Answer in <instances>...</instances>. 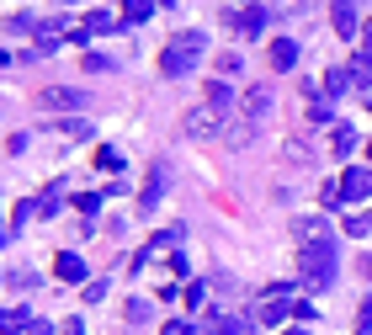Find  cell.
Returning <instances> with one entry per match:
<instances>
[{
  "label": "cell",
  "mask_w": 372,
  "mask_h": 335,
  "mask_svg": "<svg viewBox=\"0 0 372 335\" xmlns=\"http://www.w3.org/2000/svg\"><path fill=\"white\" fill-rule=\"evenodd\" d=\"M203 48H207V37H203V32H181V37H170V48L160 53V75H165V80H181V75H192V70H197V59H203Z\"/></svg>",
  "instance_id": "6da1fadb"
},
{
  "label": "cell",
  "mask_w": 372,
  "mask_h": 335,
  "mask_svg": "<svg viewBox=\"0 0 372 335\" xmlns=\"http://www.w3.org/2000/svg\"><path fill=\"white\" fill-rule=\"evenodd\" d=\"M335 245H309V251H298V277L309 293H324V287L335 282Z\"/></svg>",
  "instance_id": "7a4b0ae2"
},
{
  "label": "cell",
  "mask_w": 372,
  "mask_h": 335,
  "mask_svg": "<svg viewBox=\"0 0 372 335\" xmlns=\"http://www.w3.org/2000/svg\"><path fill=\"white\" fill-rule=\"evenodd\" d=\"M165 181H170V165H149V181H144V191H139V213H155V208H160Z\"/></svg>",
  "instance_id": "3957f363"
},
{
  "label": "cell",
  "mask_w": 372,
  "mask_h": 335,
  "mask_svg": "<svg viewBox=\"0 0 372 335\" xmlns=\"http://www.w3.org/2000/svg\"><path fill=\"white\" fill-rule=\"evenodd\" d=\"M340 197H372V165H351L340 176Z\"/></svg>",
  "instance_id": "277c9868"
},
{
  "label": "cell",
  "mask_w": 372,
  "mask_h": 335,
  "mask_svg": "<svg viewBox=\"0 0 372 335\" xmlns=\"http://www.w3.org/2000/svg\"><path fill=\"white\" fill-rule=\"evenodd\" d=\"M43 107H59V112L85 107V91H75V85H49V91H43Z\"/></svg>",
  "instance_id": "5b68a950"
},
{
  "label": "cell",
  "mask_w": 372,
  "mask_h": 335,
  "mask_svg": "<svg viewBox=\"0 0 372 335\" xmlns=\"http://www.w3.org/2000/svg\"><path fill=\"white\" fill-rule=\"evenodd\" d=\"M298 239L303 245H335V234H330L324 218H298Z\"/></svg>",
  "instance_id": "8992f818"
},
{
  "label": "cell",
  "mask_w": 372,
  "mask_h": 335,
  "mask_svg": "<svg viewBox=\"0 0 372 335\" xmlns=\"http://www.w3.org/2000/svg\"><path fill=\"white\" fill-rule=\"evenodd\" d=\"M186 133H192V139H218V112L213 107L192 112V118H186Z\"/></svg>",
  "instance_id": "52a82bcc"
},
{
  "label": "cell",
  "mask_w": 372,
  "mask_h": 335,
  "mask_svg": "<svg viewBox=\"0 0 372 335\" xmlns=\"http://www.w3.org/2000/svg\"><path fill=\"white\" fill-rule=\"evenodd\" d=\"M96 32H112V16L107 11H85V22L75 27V43L85 48V37H96Z\"/></svg>",
  "instance_id": "ba28073f"
},
{
  "label": "cell",
  "mask_w": 372,
  "mask_h": 335,
  "mask_svg": "<svg viewBox=\"0 0 372 335\" xmlns=\"http://www.w3.org/2000/svg\"><path fill=\"white\" fill-rule=\"evenodd\" d=\"M293 64H298V43L293 37H276L271 43V70H293Z\"/></svg>",
  "instance_id": "9c48e42d"
},
{
  "label": "cell",
  "mask_w": 372,
  "mask_h": 335,
  "mask_svg": "<svg viewBox=\"0 0 372 335\" xmlns=\"http://www.w3.org/2000/svg\"><path fill=\"white\" fill-rule=\"evenodd\" d=\"M245 112L261 122L266 112H271V91H266V85H250V91H245Z\"/></svg>",
  "instance_id": "30bf717a"
},
{
  "label": "cell",
  "mask_w": 372,
  "mask_h": 335,
  "mask_svg": "<svg viewBox=\"0 0 372 335\" xmlns=\"http://www.w3.org/2000/svg\"><path fill=\"white\" fill-rule=\"evenodd\" d=\"M330 22H335V32H340V37H351V32H357V11H351V0H335Z\"/></svg>",
  "instance_id": "8fae6325"
},
{
  "label": "cell",
  "mask_w": 372,
  "mask_h": 335,
  "mask_svg": "<svg viewBox=\"0 0 372 335\" xmlns=\"http://www.w3.org/2000/svg\"><path fill=\"white\" fill-rule=\"evenodd\" d=\"M229 101H234V91H229L224 80H207V107H213V112H229Z\"/></svg>",
  "instance_id": "7c38bea8"
},
{
  "label": "cell",
  "mask_w": 372,
  "mask_h": 335,
  "mask_svg": "<svg viewBox=\"0 0 372 335\" xmlns=\"http://www.w3.org/2000/svg\"><path fill=\"white\" fill-rule=\"evenodd\" d=\"M53 272H59L64 282H80V277H85V261H80V255H59V266H53Z\"/></svg>",
  "instance_id": "4fadbf2b"
},
{
  "label": "cell",
  "mask_w": 372,
  "mask_h": 335,
  "mask_svg": "<svg viewBox=\"0 0 372 335\" xmlns=\"http://www.w3.org/2000/svg\"><path fill=\"white\" fill-rule=\"evenodd\" d=\"M149 11H155L149 0H128V6H122V22H128V27H139V22H149Z\"/></svg>",
  "instance_id": "5bb4252c"
},
{
  "label": "cell",
  "mask_w": 372,
  "mask_h": 335,
  "mask_svg": "<svg viewBox=\"0 0 372 335\" xmlns=\"http://www.w3.org/2000/svg\"><path fill=\"white\" fill-rule=\"evenodd\" d=\"M255 128H261V122H255V118H245L240 128H229V144H234V149H245V144L255 139Z\"/></svg>",
  "instance_id": "9a60e30c"
},
{
  "label": "cell",
  "mask_w": 372,
  "mask_h": 335,
  "mask_svg": "<svg viewBox=\"0 0 372 335\" xmlns=\"http://www.w3.org/2000/svg\"><path fill=\"white\" fill-rule=\"evenodd\" d=\"M261 320H266V324L288 320V303H282V298H266V303H261Z\"/></svg>",
  "instance_id": "2e32d148"
},
{
  "label": "cell",
  "mask_w": 372,
  "mask_h": 335,
  "mask_svg": "<svg viewBox=\"0 0 372 335\" xmlns=\"http://www.w3.org/2000/svg\"><path fill=\"white\" fill-rule=\"evenodd\" d=\"M357 128H335V155H351V149H357Z\"/></svg>",
  "instance_id": "e0dca14e"
},
{
  "label": "cell",
  "mask_w": 372,
  "mask_h": 335,
  "mask_svg": "<svg viewBox=\"0 0 372 335\" xmlns=\"http://www.w3.org/2000/svg\"><path fill=\"white\" fill-rule=\"evenodd\" d=\"M261 27H266V11H261V6H255V11H245V16H240V32H261Z\"/></svg>",
  "instance_id": "ac0fdd59"
},
{
  "label": "cell",
  "mask_w": 372,
  "mask_h": 335,
  "mask_svg": "<svg viewBox=\"0 0 372 335\" xmlns=\"http://www.w3.org/2000/svg\"><path fill=\"white\" fill-rule=\"evenodd\" d=\"M324 80H330V96H340V91H346V85H351V70H330V75H324Z\"/></svg>",
  "instance_id": "d6986e66"
},
{
  "label": "cell",
  "mask_w": 372,
  "mask_h": 335,
  "mask_svg": "<svg viewBox=\"0 0 372 335\" xmlns=\"http://www.w3.org/2000/svg\"><path fill=\"white\" fill-rule=\"evenodd\" d=\"M85 70H91V75H107L112 59H107V53H85Z\"/></svg>",
  "instance_id": "ffe728a7"
},
{
  "label": "cell",
  "mask_w": 372,
  "mask_h": 335,
  "mask_svg": "<svg viewBox=\"0 0 372 335\" xmlns=\"http://www.w3.org/2000/svg\"><path fill=\"white\" fill-rule=\"evenodd\" d=\"M64 133H70V139H91V122H85V118H70V122H64Z\"/></svg>",
  "instance_id": "44dd1931"
},
{
  "label": "cell",
  "mask_w": 372,
  "mask_h": 335,
  "mask_svg": "<svg viewBox=\"0 0 372 335\" xmlns=\"http://www.w3.org/2000/svg\"><path fill=\"white\" fill-rule=\"evenodd\" d=\"M144 320H149V303L133 298V303H128V324H144Z\"/></svg>",
  "instance_id": "7402d4cb"
},
{
  "label": "cell",
  "mask_w": 372,
  "mask_h": 335,
  "mask_svg": "<svg viewBox=\"0 0 372 335\" xmlns=\"http://www.w3.org/2000/svg\"><path fill=\"white\" fill-rule=\"evenodd\" d=\"M372 229V213H357V218H346V234H367Z\"/></svg>",
  "instance_id": "603a6c76"
},
{
  "label": "cell",
  "mask_w": 372,
  "mask_h": 335,
  "mask_svg": "<svg viewBox=\"0 0 372 335\" xmlns=\"http://www.w3.org/2000/svg\"><path fill=\"white\" fill-rule=\"evenodd\" d=\"M75 208H80L85 224H91V218H96V208H101V197H75Z\"/></svg>",
  "instance_id": "cb8c5ba5"
},
{
  "label": "cell",
  "mask_w": 372,
  "mask_h": 335,
  "mask_svg": "<svg viewBox=\"0 0 372 335\" xmlns=\"http://www.w3.org/2000/svg\"><path fill=\"white\" fill-rule=\"evenodd\" d=\"M357 70L367 75V85H372V43H367V48H361V53H357Z\"/></svg>",
  "instance_id": "d4e9b609"
},
{
  "label": "cell",
  "mask_w": 372,
  "mask_h": 335,
  "mask_svg": "<svg viewBox=\"0 0 372 335\" xmlns=\"http://www.w3.org/2000/svg\"><path fill=\"white\" fill-rule=\"evenodd\" d=\"M218 70H224V75H240V53H218Z\"/></svg>",
  "instance_id": "484cf974"
},
{
  "label": "cell",
  "mask_w": 372,
  "mask_h": 335,
  "mask_svg": "<svg viewBox=\"0 0 372 335\" xmlns=\"http://www.w3.org/2000/svg\"><path fill=\"white\" fill-rule=\"evenodd\" d=\"M96 165H101V170H117L122 160H117V149H101V155H96Z\"/></svg>",
  "instance_id": "4316f807"
},
{
  "label": "cell",
  "mask_w": 372,
  "mask_h": 335,
  "mask_svg": "<svg viewBox=\"0 0 372 335\" xmlns=\"http://www.w3.org/2000/svg\"><path fill=\"white\" fill-rule=\"evenodd\" d=\"M160 335H192V330H186V324H181V320H170V324H165V330H160Z\"/></svg>",
  "instance_id": "83f0119b"
},
{
  "label": "cell",
  "mask_w": 372,
  "mask_h": 335,
  "mask_svg": "<svg viewBox=\"0 0 372 335\" xmlns=\"http://www.w3.org/2000/svg\"><path fill=\"white\" fill-rule=\"evenodd\" d=\"M64 335H85V324H80V320H70V324H64Z\"/></svg>",
  "instance_id": "f1b7e54d"
},
{
  "label": "cell",
  "mask_w": 372,
  "mask_h": 335,
  "mask_svg": "<svg viewBox=\"0 0 372 335\" xmlns=\"http://www.w3.org/2000/svg\"><path fill=\"white\" fill-rule=\"evenodd\" d=\"M361 277H367V282H372V255H361Z\"/></svg>",
  "instance_id": "f546056e"
},
{
  "label": "cell",
  "mask_w": 372,
  "mask_h": 335,
  "mask_svg": "<svg viewBox=\"0 0 372 335\" xmlns=\"http://www.w3.org/2000/svg\"><path fill=\"white\" fill-rule=\"evenodd\" d=\"M288 335H309V330H298V324H293V330H288Z\"/></svg>",
  "instance_id": "4dcf8cb0"
},
{
  "label": "cell",
  "mask_w": 372,
  "mask_h": 335,
  "mask_svg": "<svg viewBox=\"0 0 372 335\" xmlns=\"http://www.w3.org/2000/svg\"><path fill=\"white\" fill-rule=\"evenodd\" d=\"M160 6H176V0H160Z\"/></svg>",
  "instance_id": "1f68e13d"
},
{
  "label": "cell",
  "mask_w": 372,
  "mask_h": 335,
  "mask_svg": "<svg viewBox=\"0 0 372 335\" xmlns=\"http://www.w3.org/2000/svg\"><path fill=\"white\" fill-rule=\"evenodd\" d=\"M367 160H372V144H367Z\"/></svg>",
  "instance_id": "d6a6232c"
}]
</instances>
